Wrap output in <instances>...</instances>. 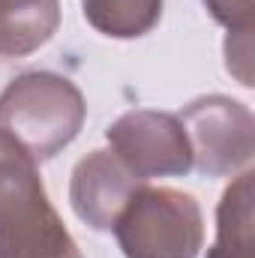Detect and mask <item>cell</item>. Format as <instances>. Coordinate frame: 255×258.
<instances>
[{
	"label": "cell",
	"mask_w": 255,
	"mask_h": 258,
	"mask_svg": "<svg viewBox=\"0 0 255 258\" xmlns=\"http://www.w3.org/2000/svg\"><path fill=\"white\" fill-rule=\"evenodd\" d=\"M108 150L144 183L153 177H177L192 168V147L177 114L138 108L105 129Z\"/></svg>",
	"instance_id": "5"
},
{
	"label": "cell",
	"mask_w": 255,
	"mask_h": 258,
	"mask_svg": "<svg viewBox=\"0 0 255 258\" xmlns=\"http://www.w3.org/2000/svg\"><path fill=\"white\" fill-rule=\"evenodd\" d=\"M207 258H255L252 255V171L237 174L216 210V240Z\"/></svg>",
	"instance_id": "8"
},
{
	"label": "cell",
	"mask_w": 255,
	"mask_h": 258,
	"mask_svg": "<svg viewBox=\"0 0 255 258\" xmlns=\"http://www.w3.org/2000/svg\"><path fill=\"white\" fill-rule=\"evenodd\" d=\"M84 18L105 36H144L162 15V0H81Z\"/></svg>",
	"instance_id": "9"
},
{
	"label": "cell",
	"mask_w": 255,
	"mask_h": 258,
	"mask_svg": "<svg viewBox=\"0 0 255 258\" xmlns=\"http://www.w3.org/2000/svg\"><path fill=\"white\" fill-rule=\"evenodd\" d=\"M87 114L81 90L54 72H24L0 93V132L36 162L75 141Z\"/></svg>",
	"instance_id": "2"
},
{
	"label": "cell",
	"mask_w": 255,
	"mask_h": 258,
	"mask_svg": "<svg viewBox=\"0 0 255 258\" xmlns=\"http://www.w3.org/2000/svg\"><path fill=\"white\" fill-rule=\"evenodd\" d=\"M0 258H81L42 186L36 159L0 132Z\"/></svg>",
	"instance_id": "1"
},
{
	"label": "cell",
	"mask_w": 255,
	"mask_h": 258,
	"mask_svg": "<svg viewBox=\"0 0 255 258\" xmlns=\"http://www.w3.org/2000/svg\"><path fill=\"white\" fill-rule=\"evenodd\" d=\"M60 24V0H0V57H24Z\"/></svg>",
	"instance_id": "7"
},
{
	"label": "cell",
	"mask_w": 255,
	"mask_h": 258,
	"mask_svg": "<svg viewBox=\"0 0 255 258\" xmlns=\"http://www.w3.org/2000/svg\"><path fill=\"white\" fill-rule=\"evenodd\" d=\"M192 147V165L207 177H225L252 162L255 120L228 96H201L177 114Z\"/></svg>",
	"instance_id": "4"
},
{
	"label": "cell",
	"mask_w": 255,
	"mask_h": 258,
	"mask_svg": "<svg viewBox=\"0 0 255 258\" xmlns=\"http://www.w3.org/2000/svg\"><path fill=\"white\" fill-rule=\"evenodd\" d=\"M138 186H144V180L135 177L111 150H93L72 171L69 201L81 222L96 231H111Z\"/></svg>",
	"instance_id": "6"
},
{
	"label": "cell",
	"mask_w": 255,
	"mask_h": 258,
	"mask_svg": "<svg viewBox=\"0 0 255 258\" xmlns=\"http://www.w3.org/2000/svg\"><path fill=\"white\" fill-rule=\"evenodd\" d=\"M210 15L228 27L225 63L240 84H252V6L255 0H204Z\"/></svg>",
	"instance_id": "10"
},
{
	"label": "cell",
	"mask_w": 255,
	"mask_h": 258,
	"mask_svg": "<svg viewBox=\"0 0 255 258\" xmlns=\"http://www.w3.org/2000/svg\"><path fill=\"white\" fill-rule=\"evenodd\" d=\"M111 231L126 258H195L204 243L198 201L150 183L135 189Z\"/></svg>",
	"instance_id": "3"
}]
</instances>
